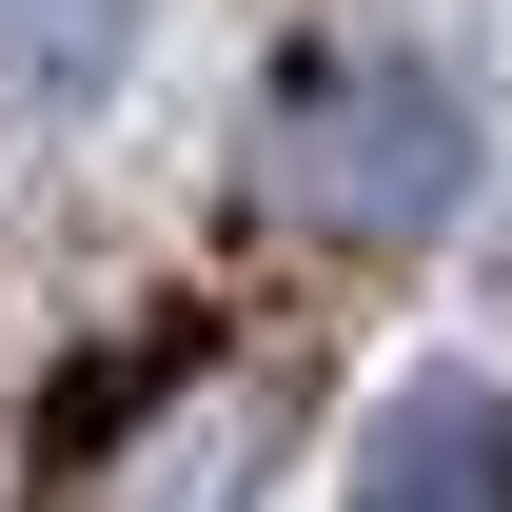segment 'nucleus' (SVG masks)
Segmentation results:
<instances>
[{
  "label": "nucleus",
  "instance_id": "4",
  "mask_svg": "<svg viewBox=\"0 0 512 512\" xmlns=\"http://www.w3.org/2000/svg\"><path fill=\"white\" fill-rule=\"evenodd\" d=\"M237 473H256V414H197V434H158L138 473H99L60 512H237Z\"/></svg>",
  "mask_w": 512,
  "mask_h": 512
},
{
  "label": "nucleus",
  "instance_id": "1",
  "mask_svg": "<svg viewBox=\"0 0 512 512\" xmlns=\"http://www.w3.org/2000/svg\"><path fill=\"white\" fill-rule=\"evenodd\" d=\"M237 178L296 217V237L335 256H414L473 217V178H493V138H473V99H453L434 60H375V40H296V60L256 79L237 119Z\"/></svg>",
  "mask_w": 512,
  "mask_h": 512
},
{
  "label": "nucleus",
  "instance_id": "2",
  "mask_svg": "<svg viewBox=\"0 0 512 512\" xmlns=\"http://www.w3.org/2000/svg\"><path fill=\"white\" fill-rule=\"evenodd\" d=\"M355 512H512V375H473V355L394 375L355 434Z\"/></svg>",
  "mask_w": 512,
  "mask_h": 512
},
{
  "label": "nucleus",
  "instance_id": "3",
  "mask_svg": "<svg viewBox=\"0 0 512 512\" xmlns=\"http://www.w3.org/2000/svg\"><path fill=\"white\" fill-rule=\"evenodd\" d=\"M158 40V0H0V79H20V119L40 138H79L99 119V79Z\"/></svg>",
  "mask_w": 512,
  "mask_h": 512
}]
</instances>
